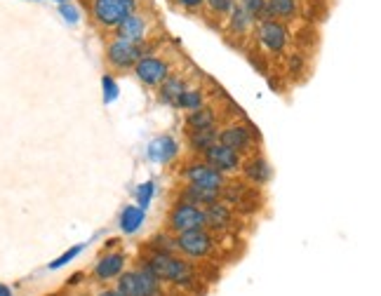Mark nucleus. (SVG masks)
Wrapping results in <instances>:
<instances>
[{
    "mask_svg": "<svg viewBox=\"0 0 381 296\" xmlns=\"http://www.w3.org/2000/svg\"><path fill=\"white\" fill-rule=\"evenodd\" d=\"M54 3H59V5H62V3H71V0H54Z\"/></svg>",
    "mask_w": 381,
    "mask_h": 296,
    "instance_id": "obj_34",
    "label": "nucleus"
},
{
    "mask_svg": "<svg viewBox=\"0 0 381 296\" xmlns=\"http://www.w3.org/2000/svg\"><path fill=\"white\" fill-rule=\"evenodd\" d=\"M245 174L250 181H254L257 186H262L270 179V174L273 172H270V164L264 160V158H254V160L245 164Z\"/></svg>",
    "mask_w": 381,
    "mask_h": 296,
    "instance_id": "obj_16",
    "label": "nucleus"
},
{
    "mask_svg": "<svg viewBox=\"0 0 381 296\" xmlns=\"http://www.w3.org/2000/svg\"><path fill=\"white\" fill-rule=\"evenodd\" d=\"M174 245L179 247L186 256H193V259H205L209 251H212L214 240L205 228H196V230L179 233V238H176Z\"/></svg>",
    "mask_w": 381,
    "mask_h": 296,
    "instance_id": "obj_5",
    "label": "nucleus"
},
{
    "mask_svg": "<svg viewBox=\"0 0 381 296\" xmlns=\"http://www.w3.org/2000/svg\"><path fill=\"white\" fill-rule=\"evenodd\" d=\"M219 144L233 148L235 153L245 151V148H250L252 144V134L247 127H242V125H231V127H226L222 134H219Z\"/></svg>",
    "mask_w": 381,
    "mask_h": 296,
    "instance_id": "obj_12",
    "label": "nucleus"
},
{
    "mask_svg": "<svg viewBox=\"0 0 381 296\" xmlns=\"http://www.w3.org/2000/svg\"><path fill=\"white\" fill-rule=\"evenodd\" d=\"M59 12H62L64 19H66V21H71V24H76V21H78V10H76L71 3H62V8H59Z\"/></svg>",
    "mask_w": 381,
    "mask_h": 296,
    "instance_id": "obj_30",
    "label": "nucleus"
},
{
    "mask_svg": "<svg viewBox=\"0 0 381 296\" xmlns=\"http://www.w3.org/2000/svg\"><path fill=\"white\" fill-rule=\"evenodd\" d=\"M219 200L217 190H207V188H198V186H191L184 190V202H191V205H212V202Z\"/></svg>",
    "mask_w": 381,
    "mask_h": 296,
    "instance_id": "obj_18",
    "label": "nucleus"
},
{
    "mask_svg": "<svg viewBox=\"0 0 381 296\" xmlns=\"http://www.w3.org/2000/svg\"><path fill=\"white\" fill-rule=\"evenodd\" d=\"M176 108H184V111H196V108L203 106V92L198 90H184L179 95V99L174 101Z\"/></svg>",
    "mask_w": 381,
    "mask_h": 296,
    "instance_id": "obj_23",
    "label": "nucleus"
},
{
    "mask_svg": "<svg viewBox=\"0 0 381 296\" xmlns=\"http://www.w3.org/2000/svg\"><path fill=\"white\" fill-rule=\"evenodd\" d=\"M186 179H189L191 186H198V188H207V190H217L222 193L224 188V174L219 169L209 167L207 162H193L186 167Z\"/></svg>",
    "mask_w": 381,
    "mask_h": 296,
    "instance_id": "obj_6",
    "label": "nucleus"
},
{
    "mask_svg": "<svg viewBox=\"0 0 381 296\" xmlns=\"http://www.w3.org/2000/svg\"><path fill=\"white\" fill-rule=\"evenodd\" d=\"M137 0H92V14L102 26H115L135 14Z\"/></svg>",
    "mask_w": 381,
    "mask_h": 296,
    "instance_id": "obj_3",
    "label": "nucleus"
},
{
    "mask_svg": "<svg viewBox=\"0 0 381 296\" xmlns=\"http://www.w3.org/2000/svg\"><path fill=\"white\" fill-rule=\"evenodd\" d=\"M115 33H118L120 40H127V42H139L143 40V36H146V19L139 14H130L125 16L120 24H115Z\"/></svg>",
    "mask_w": 381,
    "mask_h": 296,
    "instance_id": "obj_11",
    "label": "nucleus"
},
{
    "mask_svg": "<svg viewBox=\"0 0 381 296\" xmlns=\"http://www.w3.org/2000/svg\"><path fill=\"white\" fill-rule=\"evenodd\" d=\"M141 57H143L141 47L137 45V42H127V40H120V38L118 40H113L106 49L108 64H111L113 69H120V71L132 69V66L139 62Z\"/></svg>",
    "mask_w": 381,
    "mask_h": 296,
    "instance_id": "obj_7",
    "label": "nucleus"
},
{
    "mask_svg": "<svg viewBox=\"0 0 381 296\" xmlns=\"http://www.w3.org/2000/svg\"><path fill=\"white\" fill-rule=\"evenodd\" d=\"M168 226L170 230H174L176 235L186 233V230L205 228V210H200L198 205H191V202H179V205L170 212Z\"/></svg>",
    "mask_w": 381,
    "mask_h": 296,
    "instance_id": "obj_4",
    "label": "nucleus"
},
{
    "mask_svg": "<svg viewBox=\"0 0 381 296\" xmlns=\"http://www.w3.org/2000/svg\"><path fill=\"white\" fill-rule=\"evenodd\" d=\"M231 219H233V214L226 205L222 202H212V205H207L205 210V226H212V228H229L231 226Z\"/></svg>",
    "mask_w": 381,
    "mask_h": 296,
    "instance_id": "obj_15",
    "label": "nucleus"
},
{
    "mask_svg": "<svg viewBox=\"0 0 381 296\" xmlns=\"http://www.w3.org/2000/svg\"><path fill=\"white\" fill-rule=\"evenodd\" d=\"M146 268L158 280H168V282H174V284H191L193 282L191 266L186 261L176 259V256H172V254H163V251H158V254H153L151 259H148Z\"/></svg>",
    "mask_w": 381,
    "mask_h": 296,
    "instance_id": "obj_1",
    "label": "nucleus"
},
{
    "mask_svg": "<svg viewBox=\"0 0 381 296\" xmlns=\"http://www.w3.org/2000/svg\"><path fill=\"white\" fill-rule=\"evenodd\" d=\"M205 160H207L209 167L219 169L222 174L224 172H235V169L240 167V156H238V153H235L233 148L219 144V141L205 151Z\"/></svg>",
    "mask_w": 381,
    "mask_h": 296,
    "instance_id": "obj_9",
    "label": "nucleus"
},
{
    "mask_svg": "<svg viewBox=\"0 0 381 296\" xmlns=\"http://www.w3.org/2000/svg\"><path fill=\"white\" fill-rule=\"evenodd\" d=\"M99 296H123V294H120V292H102Z\"/></svg>",
    "mask_w": 381,
    "mask_h": 296,
    "instance_id": "obj_33",
    "label": "nucleus"
},
{
    "mask_svg": "<svg viewBox=\"0 0 381 296\" xmlns=\"http://www.w3.org/2000/svg\"><path fill=\"white\" fill-rule=\"evenodd\" d=\"M123 268H125V254H120V251H113V254H106L95 266V278H99V280L118 278L120 273H123Z\"/></svg>",
    "mask_w": 381,
    "mask_h": 296,
    "instance_id": "obj_13",
    "label": "nucleus"
},
{
    "mask_svg": "<svg viewBox=\"0 0 381 296\" xmlns=\"http://www.w3.org/2000/svg\"><path fill=\"white\" fill-rule=\"evenodd\" d=\"M259 40H262V45L270 49V52H283L285 45H287V31L285 26L280 24V21H264L262 26H259Z\"/></svg>",
    "mask_w": 381,
    "mask_h": 296,
    "instance_id": "obj_10",
    "label": "nucleus"
},
{
    "mask_svg": "<svg viewBox=\"0 0 381 296\" xmlns=\"http://www.w3.org/2000/svg\"><path fill=\"white\" fill-rule=\"evenodd\" d=\"M186 123H189L191 130H205V127H214V123H217V115H214L212 108H196V111L189 113V118H186Z\"/></svg>",
    "mask_w": 381,
    "mask_h": 296,
    "instance_id": "obj_20",
    "label": "nucleus"
},
{
    "mask_svg": "<svg viewBox=\"0 0 381 296\" xmlns=\"http://www.w3.org/2000/svg\"><path fill=\"white\" fill-rule=\"evenodd\" d=\"M266 10L273 16L290 19V16L297 12V0H266Z\"/></svg>",
    "mask_w": 381,
    "mask_h": 296,
    "instance_id": "obj_22",
    "label": "nucleus"
},
{
    "mask_svg": "<svg viewBox=\"0 0 381 296\" xmlns=\"http://www.w3.org/2000/svg\"><path fill=\"white\" fill-rule=\"evenodd\" d=\"M176 3L186 10H196V8H200V5H205V0H176Z\"/></svg>",
    "mask_w": 381,
    "mask_h": 296,
    "instance_id": "obj_31",
    "label": "nucleus"
},
{
    "mask_svg": "<svg viewBox=\"0 0 381 296\" xmlns=\"http://www.w3.org/2000/svg\"><path fill=\"white\" fill-rule=\"evenodd\" d=\"M219 141V132L214 127H205V130H193L191 132V148L193 151H203L205 153L209 146H214Z\"/></svg>",
    "mask_w": 381,
    "mask_h": 296,
    "instance_id": "obj_17",
    "label": "nucleus"
},
{
    "mask_svg": "<svg viewBox=\"0 0 381 296\" xmlns=\"http://www.w3.org/2000/svg\"><path fill=\"white\" fill-rule=\"evenodd\" d=\"M102 85H104V99H106V101H113V99L118 97V85L113 82L111 75H104Z\"/></svg>",
    "mask_w": 381,
    "mask_h": 296,
    "instance_id": "obj_27",
    "label": "nucleus"
},
{
    "mask_svg": "<svg viewBox=\"0 0 381 296\" xmlns=\"http://www.w3.org/2000/svg\"><path fill=\"white\" fill-rule=\"evenodd\" d=\"M143 217H146V210H141L139 205L125 207L123 217H120V228H123L125 233H135V230L143 223Z\"/></svg>",
    "mask_w": 381,
    "mask_h": 296,
    "instance_id": "obj_19",
    "label": "nucleus"
},
{
    "mask_svg": "<svg viewBox=\"0 0 381 296\" xmlns=\"http://www.w3.org/2000/svg\"><path fill=\"white\" fill-rule=\"evenodd\" d=\"M176 151H179V148H176L172 136H160V139H156L148 146V158H151L153 162H170L176 156Z\"/></svg>",
    "mask_w": 381,
    "mask_h": 296,
    "instance_id": "obj_14",
    "label": "nucleus"
},
{
    "mask_svg": "<svg viewBox=\"0 0 381 296\" xmlns=\"http://www.w3.org/2000/svg\"><path fill=\"white\" fill-rule=\"evenodd\" d=\"M118 292L123 296H160V280L148 268L130 271L118 280Z\"/></svg>",
    "mask_w": 381,
    "mask_h": 296,
    "instance_id": "obj_2",
    "label": "nucleus"
},
{
    "mask_svg": "<svg viewBox=\"0 0 381 296\" xmlns=\"http://www.w3.org/2000/svg\"><path fill=\"white\" fill-rule=\"evenodd\" d=\"M151 195H153V181H146L143 186H139V193H137L141 210H146V207H148V202H151Z\"/></svg>",
    "mask_w": 381,
    "mask_h": 296,
    "instance_id": "obj_26",
    "label": "nucleus"
},
{
    "mask_svg": "<svg viewBox=\"0 0 381 296\" xmlns=\"http://www.w3.org/2000/svg\"><path fill=\"white\" fill-rule=\"evenodd\" d=\"M240 8L250 16H259L266 10V0H240Z\"/></svg>",
    "mask_w": 381,
    "mask_h": 296,
    "instance_id": "obj_25",
    "label": "nucleus"
},
{
    "mask_svg": "<svg viewBox=\"0 0 381 296\" xmlns=\"http://www.w3.org/2000/svg\"><path fill=\"white\" fill-rule=\"evenodd\" d=\"M205 3L209 5V10H212V12L224 14V12H231V8L235 5V0H205Z\"/></svg>",
    "mask_w": 381,
    "mask_h": 296,
    "instance_id": "obj_28",
    "label": "nucleus"
},
{
    "mask_svg": "<svg viewBox=\"0 0 381 296\" xmlns=\"http://www.w3.org/2000/svg\"><path fill=\"white\" fill-rule=\"evenodd\" d=\"M184 90H186L184 80L168 75V78L163 80V87H160V99H163L165 103H172V106H174V101L179 99V95H181Z\"/></svg>",
    "mask_w": 381,
    "mask_h": 296,
    "instance_id": "obj_21",
    "label": "nucleus"
},
{
    "mask_svg": "<svg viewBox=\"0 0 381 296\" xmlns=\"http://www.w3.org/2000/svg\"><path fill=\"white\" fill-rule=\"evenodd\" d=\"M80 249H82V247H80V245H76V247H73V249H71V251H66V254H62V256H59V259H57V261H52V263H49V268H62V266H64V263L73 261V259H76V256H78V254H80Z\"/></svg>",
    "mask_w": 381,
    "mask_h": 296,
    "instance_id": "obj_29",
    "label": "nucleus"
},
{
    "mask_svg": "<svg viewBox=\"0 0 381 296\" xmlns=\"http://www.w3.org/2000/svg\"><path fill=\"white\" fill-rule=\"evenodd\" d=\"M135 73L137 78H139L143 85L153 87V85H160L165 78L170 75V66L163 62V59H156V57H141L139 62L135 64Z\"/></svg>",
    "mask_w": 381,
    "mask_h": 296,
    "instance_id": "obj_8",
    "label": "nucleus"
},
{
    "mask_svg": "<svg viewBox=\"0 0 381 296\" xmlns=\"http://www.w3.org/2000/svg\"><path fill=\"white\" fill-rule=\"evenodd\" d=\"M0 296H12V292H10V287H5V284H0Z\"/></svg>",
    "mask_w": 381,
    "mask_h": 296,
    "instance_id": "obj_32",
    "label": "nucleus"
},
{
    "mask_svg": "<svg viewBox=\"0 0 381 296\" xmlns=\"http://www.w3.org/2000/svg\"><path fill=\"white\" fill-rule=\"evenodd\" d=\"M252 21H254V16L247 14L240 5H233V8H231V29L233 31H238V33L247 31L252 26Z\"/></svg>",
    "mask_w": 381,
    "mask_h": 296,
    "instance_id": "obj_24",
    "label": "nucleus"
}]
</instances>
